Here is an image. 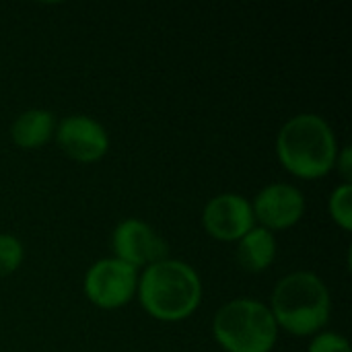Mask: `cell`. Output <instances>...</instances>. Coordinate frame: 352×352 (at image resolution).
<instances>
[{"instance_id": "6da1fadb", "label": "cell", "mask_w": 352, "mask_h": 352, "mask_svg": "<svg viewBox=\"0 0 352 352\" xmlns=\"http://www.w3.org/2000/svg\"><path fill=\"white\" fill-rule=\"evenodd\" d=\"M136 293L151 318L159 322H182L198 309L202 283L190 264L165 258L144 268Z\"/></svg>"}, {"instance_id": "7a4b0ae2", "label": "cell", "mask_w": 352, "mask_h": 352, "mask_svg": "<svg viewBox=\"0 0 352 352\" xmlns=\"http://www.w3.org/2000/svg\"><path fill=\"white\" fill-rule=\"evenodd\" d=\"M276 155L291 175L320 179L334 169L338 142L322 116L299 113L280 128L276 136Z\"/></svg>"}, {"instance_id": "3957f363", "label": "cell", "mask_w": 352, "mask_h": 352, "mask_svg": "<svg viewBox=\"0 0 352 352\" xmlns=\"http://www.w3.org/2000/svg\"><path fill=\"white\" fill-rule=\"evenodd\" d=\"M270 311L289 334L316 336L330 320L328 287L314 272H293L276 283Z\"/></svg>"}, {"instance_id": "277c9868", "label": "cell", "mask_w": 352, "mask_h": 352, "mask_svg": "<svg viewBox=\"0 0 352 352\" xmlns=\"http://www.w3.org/2000/svg\"><path fill=\"white\" fill-rule=\"evenodd\" d=\"M212 336L227 352H270L278 338V326L268 305L235 299L217 311Z\"/></svg>"}, {"instance_id": "5b68a950", "label": "cell", "mask_w": 352, "mask_h": 352, "mask_svg": "<svg viewBox=\"0 0 352 352\" xmlns=\"http://www.w3.org/2000/svg\"><path fill=\"white\" fill-rule=\"evenodd\" d=\"M85 297L99 309H118L132 301L138 289V270L118 258L97 260L85 274Z\"/></svg>"}, {"instance_id": "8992f818", "label": "cell", "mask_w": 352, "mask_h": 352, "mask_svg": "<svg viewBox=\"0 0 352 352\" xmlns=\"http://www.w3.org/2000/svg\"><path fill=\"white\" fill-rule=\"evenodd\" d=\"M111 245L116 258L134 270L148 268L167 258V243L148 223L138 219L122 221L113 231Z\"/></svg>"}, {"instance_id": "52a82bcc", "label": "cell", "mask_w": 352, "mask_h": 352, "mask_svg": "<svg viewBox=\"0 0 352 352\" xmlns=\"http://www.w3.org/2000/svg\"><path fill=\"white\" fill-rule=\"evenodd\" d=\"M254 219L266 231H285L295 227L305 214V196L289 184H270L258 192L252 202Z\"/></svg>"}, {"instance_id": "ba28073f", "label": "cell", "mask_w": 352, "mask_h": 352, "mask_svg": "<svg viewBox=\"0 0 352 352\" xmlns=\"http://www.w3.org/2000/svg\"><path fill=\"white\" fill-rule=\"evenodd\" d=\"M56 140L66 157L76 163H97L109 151L107 130L89 116H68L56 128Z\"/></svg>"}, {"instance_id": "9c48e42d", "label": "cell", "mask_w": 352, "mask_h": 352, "mask_svg": "<svg viewBox=\"0 0 352 352\" xmlns=\"http://www.w3.org/2000/svg\"><path fill=\"white\" fill-rule=\"evenodd\" d=\"M202 225L219 241H239L256 227L252 202L241 194H219L204 206Z\"/></svg>"}, {"instance_id": "30bf717a", "label": "cell", "mask_w": 352, "mask_h": 352, "mask_svg": "<svg viewBox=\"0 0 352 352\" xmlns=\"http://www.w3.org/2000/svg\"><path fill=\"white\" fill-rule=\"evenodd\" d=\"M54 113L47 109H27L10 126V138L19 148H39L54 136Z\"/></svg>"}, {"instance_id": "8fae6325", "label": "cell", "mask_w": 352, "mask_h": 352, "mask_svg": "<svg viewBox=\"0 0 352 352\" xmlns=\"http://www.w3.org/2000/svg\"><path fill=\"white\" fill-rule=\"evenodd\" d=\"M276 258L274 233L254 227L237 241V262L248 272H264Z\"/></svg>"}, {"instance_id": "7c38bea8", "label": "cell", "mask_w": 352, "mask_h": 352, "mask_svg": "<svg viewBox=\"0 0 352 352\" xmlns=\"http://www.w3.org/2000/svg\"><path fill=\"white\" fill-rule=\"evenodd\" d=\"M330 217L342 231L352 229V186L342 184L330 196Z\"/></svg>"}, {"instance_id": "4fadbf2b", "label": "cell", "mask_w": 352, "mask_h": 352, "mask_svg": "<svg viewBox=\"0 0 352 352\" xmlns=\"http://www.w3.org/2000/svg\"><path fill=\"white\" fill-rule=\"evenodd\" d=\"M25 258L23 243L8 233H0V278L12 274Z\"/></svg>"}, {"instance_id": "5bb4252c", "label": "cell", "mask_w": 352, "mask_h": 352, "mask_svg": "<svg viewBox=\"0 0 352 352\" xmlns=\"http://www.w3.org/2000/svg\"><path fill=\"white\" fill-rule=\"evenodd\" d=\"M309 352H351V344L344 336L334 332H318L309 344Z\"/></svg>"}, {"instance_id": "9a60e30c", "label": "cell", "mask_w": 352, "mask_h": 352, "mask_svg": "<svg viewBox=\"0 0 352 352\" xmlns=\"http://www.w3.org/2000/svg\"><path fill=\"white\" fill-rule=\"evenodd\" d=\"M338 171L342 173L344 177V184H351L352 177V163H351V146H344L342 151H338V157H336V163Z\"/></svg>"}]
</instances>
